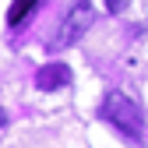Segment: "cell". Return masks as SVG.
Returning <instances> with one entry per match:
<instances>
[{
    "label": "cell",
    "mask_w": 148,
    "mask_h": 148,
    "mask_svg": "<svg viewBox=\"0 0 148 148\" xmlns=\"http://www.w3.org/2000/svg\"><path fill=\"white\" fill-rule=\"evenodd\" d=\"M99 116H102L106 123H113L123 138H134V141H141V134H145L141 109L134 106V99H127L123 92H109V95L102 99V106H99Z\"/></svg>",
    "instance_id": "cell-1"
},
{
    "label": "cell",
    "mask_w": 148,
    "mask_h": 148,
    "mask_svg": "<svg viewBox=\"0 0 148 148\" xmlns=\"http://www.w3.org/2000/svg\"><path fill=\"white\" fill-rule=\"evenodd\" d=\"M92 21H95V11H92V4H88V0H78V4L67 11V18L60 21L57 35L49 39V49H67V46H74V42H78L81 35L92 28Z\"/></svg>",
    "instance_id": "cell-2"
},
{
    "label": "cell",
    "mask_w": 148,
    "mask_h": 148,
    "mask_svg": "<svg viewBox=\"0 0 148 148\" xmlns=\"http://www.w3.org/2000/svg\"><path fill=\"white\" fill-rule=\"evenodd\" d=\"M35 85H39L42 92H57V88L71 85V67L67 64H46V67H39V74H35Z\"/></svg>",
    "instance_id": "cell-3"
},
{
    "label": "cell",
    "mask_w": 148,
    "mask_h": 148,
    "mask_svg": "<svg viewBox=\"0 0 148 148\" xmlns=\"http://www.w3.org/2000/svg\"><path fill=\"white\" fill-rule=\"evenodd\" d=\"M39 4V0H14L11 11H7V25H18V21H25V18L32 14V7Z\"/></svg>",
    "instance_id": "cell-4"
},
{
    "label": "cell",
    "mask_w": 148,
    "mask_h": 148,
    "mask_svg": "<svg viewBox=\"0 0 148 148\" xmlns=\"http://www.w3.org/2000/svg\"><path fill=\"white\" fill-rule=\"evenodd\" d=\"M123 7H127V0H106V11L109 14H120Z\"/></svg>",
    "instance_id": "cell-5"
},
{
    "label": "cell",
    "mask_w": 148,
    "mask_h": 148,
    "mask_svg": "<svg viewBox=\"0 0 148 148\" xmlns=\"http://www.w3.org/2000/svg\"><path fill=\"white\" fill-rule=\"evenodd\" d=\"M0 127H7V109H0Z\"/></svg>",
    "instance_id": "cell-6"
}]
</instances>
